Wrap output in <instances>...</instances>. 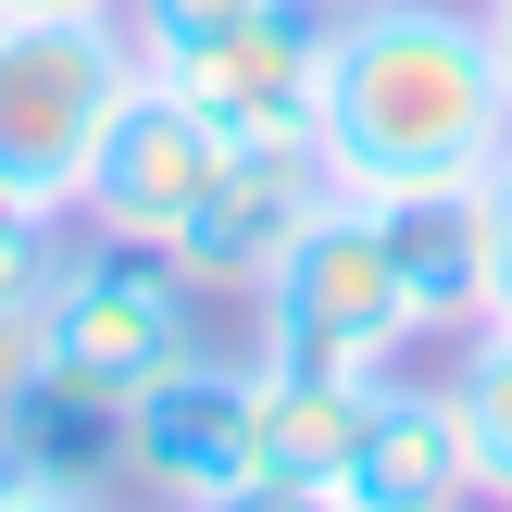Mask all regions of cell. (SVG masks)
Returning a JSON list of instances; mask_svg holds the SVG:
<instances>
[{
  "label": "cell",
  "mask_w": 512,
  "mask_h": 512,
  "mask_svg": "<svg viewBox=\"0 0 512 512\" xmlns=\"http://www.w3.org/2000/svg\"><path fill=\"white\" fill-rule=\"evenodd\" d=\"M338 13H363V0H338Z\"/></svg>",
  "instance_id": "obj_20"
},
{
  "label": "cell",
  "mask_w": 512,
  "mask_h": 512,
  "mask_svg": "<svg viewBox=\"0 0 512 512\" xmlns=\"http://www.w3.org/2000/svg\"><path fill=\"white\" fill-rule=\"evenodd\" d=\"M375 225H388V263L400 288H413L425 338H463V325H488V225H475V188H400L375 200Z\"/></svg>",
  "instance_id": "obj_11"
},
{
  "label": "cell",
  "mask_w": 512,
  "mask_h": 512,
  "mask_svg": "<svg viewBox=\"0 0 512 512\" xmlns=\"http://www.w3.org/2000/svg\"><path fill=\"white\" fill-rule=\"evenodd\" d=\"M75 250V213H50V200H13L0 188V300H38L50 275H63Z\"/></svg>",
  "instance_id": "obj_13"
},
{
  "label": "cell",
  "mask_w": 512,
  "mask_h": 512,
  "mask_svg": "<svg viewBox=\"0 0 512 512\" xmlns=\"http://www.w3.org/2000/svg\"><path fill=\"white\" fill-rule=\"evenodd\" d=\"M250 375H263V500H350V463H363L388 375L288 363V350H250Z\"/></svg>",
  "instance_id": "obj_9"
},
{
  "label": "cell",
  "mask_w": 512,
  "mask_h": 512,
  "mask_svg": "<svg viewBox=\"0 0 512 512\" xmlns=\"http://www.w3.org/2000/svg\"><path fill=\"white\" fill-rule=\"evenodd\" d=\"M138 75L150 63L125 38V13H25V25H0V188L75 213Z\"/></svg>",
  "instance_id": "obj_3"
},
{
  "label": "cell",
  "mask_w": 512,
  "mask_h": 512,
  "mask_svg": "<svg viewBox=\"0 0 512 512\" xmlns=\"http://www.w3.org/2000/svg\"><path fill=\"white\" fill-rule=\"evenodd\" d=\"M313 200H325V163H313V150H250V138H238L163 250H175L188 288H238V300H250V288L275 275V250L313 225Z\"/></svg>",
  "instance_id": "obj_8"
},
{
  "label": "cell",
  "mask_w": 512,
  "mask_h": 512,
  "mask_svg": "<svg viewBox=\"0 0 512 512\" xmlns=\"http://www.w3.org/2000/svg\"><path fill=\"white\" fill-rule=\"evenodd\" d=\"M450 400H463V438H475V488L512 500V313L463 325V350H450Z\"/></svg>",
  "instance_id": "obj_12"
},
{
  "label": "cell",
  "mask_w": 512,
  "mask_h": 512,
  "mask_svg": "<svg viewBox=\"0 0 512 512\" xmlns=\"http://www.w3.org/2000/svg\"><path fill=\"white\" fill-rule=\"evenodd\" d=\"M188 350H213L200 325V288L175 275V250L113 238V225H75L63 275L38 288V400L25 425L50 438H100L150 375H175Z\"/></svg>",
  "instance_id": "obj_2"
},
{
  "label": "cell",
  "mask_w": 512,
  "mask_h": 512,
  "mask_svg": "<svg viewBox=\"0 0 512 512\" xmlns=\"http://www.w3.org/2000/svg\"><path fill=\"white\" fill-rule=\"evenodd\" d=\"M38 400V300H0V425Z\"/></svg>",
  "instance_id": "obj_16"
},
{
  "label": "cell",
  "mask_w": 512,
  "mask_h": 512,
  "mask_svg": "<svg viewBox=\"0 0 512 512\" xmlns=\"http://www.w3.org/2000/svg\"><path fill=\"white\" fill-rule=\"evenodd\" d=\"M325 50H338V0H263L225 38H200L188 63H163L225 138L250 150H313V100H325Z\"/></svg>",
  "instance_id": "obj_6"
},
{
  "label": "cell",
  "mask_w": 512,
  "mask_h": 512,
  "mask_svg": "<svg viewBox=\"0 0 512 512\" xmlns=\"http://www.w3.org/2000/svg\"><path fill=\"white\" fill-rule=\"evenodd\" d=\"M450 500H488L475 488V438H463V400L388 375L375 388V425H363V463H350V512H450Z\"/></svg>",
  "instance_id": "obj_10"
},
{
  "label": "cell",
  "mask_w": 512,
  "mask_h": 512,
  "mask_svg": "<svg viewBox=\"0 0 512 512\" xmlns=\"http://www.w3.org/2000/svg\"><path fill=\"white\" fill-rule=\"evenodd\" d=\"M25 13H125V0H0V25H25Z\"/></svg>",
  "instance_id": "obj_17"
},
{
  "label": "cell",
  "mask_w": 512,
  "mask_h": 512,
  "mask_svg": "<svg viewBox=\"0 0 512 512\" xmlns=\"http://www.w3.org/2000/svg\"><path fill=\"white\" fill-rule=\"evenodd\" d=\"M100 463H113V500H188V512L263 500V375L188 350L100 425Z\"/></svg>",
  "instance_id": "obj_5"
},
{
  "label": "cell",
  "mask_w": 512,
  "mask_h": 512,
  "mask_svg": "<svg viewBox=\"0 0 512 512\" xmlns=\"http://www.w3.org/2000/svg\"><path fill=\"white\" fill-rule=\"evenodd\" d=\"M250 313H263L250 350L338 363V375H400V350L425 338L413 288H400V263H388V225H375V200H350V188L313 200V225L275 250V275L250 288Z\"/></svg>",
  "instance_id": "obj_4"
},
{
  "label": "cell",
  "mask_w": 512,
  "mask_h": 512,
  "mask_svg": "<svg viewBox=\"0 0 512 512\" xmlns=\"http://www.w3.org/2000/svg\"><path fill=\"white\" fill-rule=\"evenodd\" d=\"M512 138V88L488 13L463 0H363L338 13L325 50V100H313V163L350 200H400V188H475Z\"/></svg>",
  "instance_id": "obj_1"
},
{
  "label": "cell",
  "mask_w": 512,
  "mask_h": 512,
  "mask_svg": "<svg viewBox=\"0 0 512 512\" xmlns=\"http://www.w3.org/2000/svg\"><path fill=\"white\" fill-rule=\"evenodd\" d=\"M488 13V50H500V88H512V0H475Z\"/></svg>",
  "instance_id": "obj_18"
},
{
  "label": "cell",
  "mask_w": 512,
  "mask_h": 512,
  "mask_svg": "<svg viewBox=\"0 0 512 512\" xmlns=\"http://www.w3.org/2000/svg\"><path fill=\"white\" fill-rule=\"evenodd\" d=\"M13 463H25V425H0V512H13Z\"/></svg>",
  "instance_id": "obj_19"
},
{
  "label": "cell",
  "mask_w": 512,
  "mask_h": 512,
  "mask_svg": "<svg viewBox=\"0 0 512 512\" xmlns=\"http://www.w3.org/2000/svg\"><path fill=\"white\" fill-rule=\"evenodd\" d=\"M238 13H263V0H125V38H138V63L163 75V63H188L200 38H225Z\"/></svg>",
  "instance_id": "obj_14"
},
{
  "label": "cell",
  "mask_w": 512,
  "mask_h": 512,
  "mask_svg": "<svg viewBox=\"0 0 512 512\" xmlns=\"http://www.w3.org/2000/svg\"><path fill=\"white\" fill-rule=\"evenodd\" d=\"M225 125L200 113L175 75H138L125 88V113H113V138H100V163H88V200H75V225H113V238H150L163 250L175 225H188V200L213 188V163H225Z\"/></svg>",
  "instance_id": "obj_7"
},
{
  "label": "cell",
  "mask_w": 512,
  "mask_h": 512,
  "mask_svg": "<svg viewBox=\"0 0 512 512\" xmlns=\"http://www.w3.org/2000/svg\"><path fill=\"white\" fill-rule=\"evenodd\" d=\"M475 225H488V313H512V138H500V163L475 175Z\"/></svg>",
  "instance_id": "obj_15"
}]
</instances>
